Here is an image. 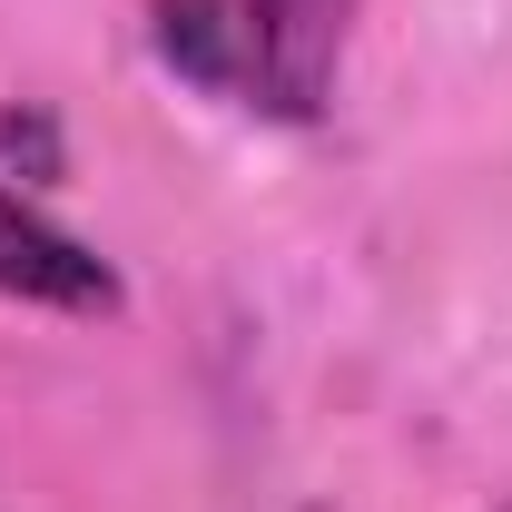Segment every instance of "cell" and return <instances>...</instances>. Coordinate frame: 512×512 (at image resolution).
<instances>
[{"instance_id":"obj_1","label":"cell","mask_w":512,"mask_h":512,"mask_svg":"<svg viewBox=\"0 0 512 512\" xmlns=\"http://www.w3.org/2000/svg\"><path fill=\"white\" fill-rule=\"evenodd\" d=\"M365 0H158L148 40L188 89L247 119H316L345 69V30Z\"/></svg>"},{"instance_id":"obj_2","label":"cell","mask_w":512,"mask_h":512,"mask_svg":"<svg viewBox=\"0 0 512 512\" xmlns=\"http://www.w3.org/2000/svg\"><path fill=\"white\" fill-rule=\"evenodd\" d=\"M0 296H20V306H60V316H109V306H119V276L79 247L69 227H50L30 197L0 188Z\"/></svg>"}]
</instances>
